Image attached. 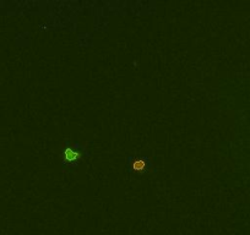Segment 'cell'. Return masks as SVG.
Instances as JSON below:
<instances>
[{
  "mask_svg": "<svg viewBox=\"0 0 250 235\" xmlns=\"http://www.w3.org/2000/svg\"><path fill=\"white\" fill-rule=\"evenodd\" d=\"M145 168V163L142 161H137L134 163V169L135 170H141V169H144Z\"/></svg>",
  "mask_w": 250,
  "mask_h": 235,
  "instance_id": "cell-1",
  "label": "cell"
},
{
  "mask_svg": "<svg viewBox=\"0 0 250 235\" xmlns=\"http://www.w3.org/2000/svg\"><path fill=\"white\" fill-rule=\"evenodd\" d=\"M65 156H66V159H69V161L75 159V158L77 157V154H76V153H74L73 151H70V149H68V151L65 152Z\"/></svg>",
  "mask_w": 250,
  "mask_h": 235,
  "instance_id": "cell-2",
  "label": "cell"
}]
</instances>
